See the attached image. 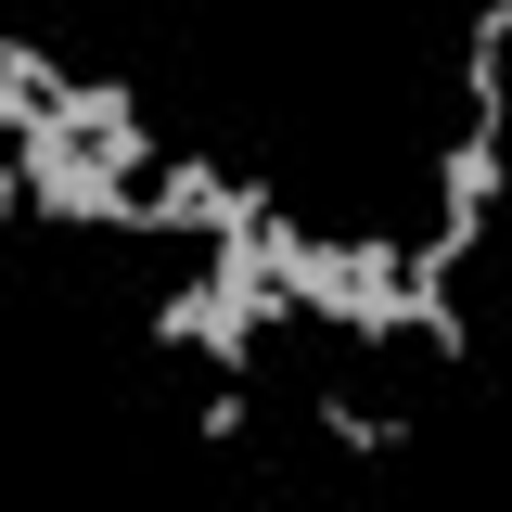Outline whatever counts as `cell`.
Instances as JSON below:
<instances>
[{
    "instance_id": "obj_7",
    "label": "cell",
    "mask_w": 512,
    "mask_h": 512,
    "mask_svg": "<svg viewBox=\"0 0 512 512\" xmlns=\"http://www.w3.org/2000/svg\"><path fill=\"white\" fill-rule=\"evenodd\" d=\"M13 128H26V103H13V90H0V141H13Z\"/></svg>"
},
{
    "instance_id": "obj_5",
    "label": "cell",
    "mask_w": 512,
    "mask_h": 512,
    "mask_svg": "<svg viewBox=\"0 0 512 512\" xmlns=\"http://www.w3.org/2000/svg\"><path fill=\"white\" fill-rule=\"evenodd\" d=\"M192 436H205V448H231V436H244V384H205V410H192Z\"/></svg>"
},
{
    "instance_id": "obj_4",
    "label": "cell",
    "mask_w": 512,
    "mask_h": 512,
    "mask_svg": "<svg viewBox=\"0 0 512 512\" xmlns=\"http://www.w3.org/2000/svg\"><path fill=\"white\" fill-rule=\"evenodd\" d=\"M205 333H218V295H205V269H192V282L154 295V346H205Z\"/></svg>"
},
{
    "instance_id": "obj_2",
    "label": "cell",
    "mask_w": 512,
    "mask_h": 512,
    "mask_svg": "<svg viewBox=\"0 0 512 512\" xmlns=\"http://www.w3.org/2000/svg\"><path fill=\"white\" fill-rule=\"evenodd\" d=\"M500 180H512V128H461V141L436 154L448 218H487V205H500Z\"/></svg>"
},
{
    "instance_id": "obj_1",
    "label": "cell",
    "mask_w": 512,
    "mask_h": 512,
    "mask_svg": "<svg viewBox=\"0 0 512 512\" xmlns=\"http://www.w3.org/2000/svg\"><path fill=\"white\" fill-rule=\"evenodd\" d=\"M218 205H231V167H218V154H167L154 192H141V231H192V244H218Z\"/></svg>"
},
{
    "instance_id": "obj_6",
    "label": "cell",
    "mask_w": 512,
    "mask_h": 512,
    "mask_svg": "<svg viewBox=\"0 0 512 512\" xmlns=\"http://www.w3.org/2000/svg\"><path fill=\"white\" fill-rule=\"evenodd\" d=\"M13 205H26V180H13V154H0V218H13Z\"/></svg>"
},
{
    "instance_id": "obj_3",
    "label": "cell",
    "mask_w": 512,
    "mask_h": 512,
    "mask_svg": "<svg viewBox=\"0 0 512 512\" xmlns=\"http://www.w3.org/2000/svg\"><path fill=\"white\" fill-rule=\"evenodd\" d=\"M320 436L346 448V461H384V448H410V423L397 410H359V397H320Z\"/></svg>"
}]
</instances>
